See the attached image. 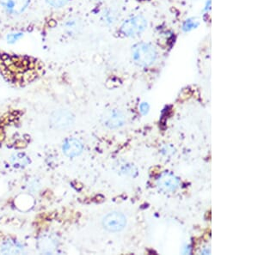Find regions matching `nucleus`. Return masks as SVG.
Here are the masks:
<instances>
[{
	"instance_id": "3",
	"label": "nucleus",
	"mask_w": 258,
	"mask_h": 255,
	"mask_svg": "<svg viewBox=\"0 0 258 255\" xmlns=\"http://www.w3.org/2000/svg\"><path fill=\"white\" fill-rule=\"evenodd\" d=\"M74 115L68 110H56L50 116V124L55 129L63 130L74 123Z\"/></svg>"
},
{
	"instance_id": "16",
	"label": "nucleus",
	"mask_w": 258,
	"mask_h": 255,
	"mask_svg": "<svg viewBox=\"0 0 258 255\" xmlns=\"http://www.w3.org/2000/svg\"><path fill=\"white\" fill-rule=\"evenodd\" d=\"M23 155H18V156H15V158H12V161H13V163L16 165H20V166H23L26 163H28V160L27 158H23Z\"/></svg>"
},
{
	"instance_id": "13",
	"label": "nucleus",
	"mask_w": 258,
	"mask_h": 255,
	"mask_svg": "<svg viewBox=\"0 0 258 255\" xmlns=\"http://www.w3.org/2000/svg\"><path fill=\"white\" fill-rule=\"evenodd\" d=\"M198 21H193L192 19H188L187 21H185L183 26V29H184L185 32L188 31H190L193 28H195L198 26Z\"/></svg>"
},
{
	"instance_id": "14",
	"label": "nucleus",
	"mask_w": 258,
	"mask_h": 255,
	"mask_svg": "<svg viewBox=\"0 0 258 255\" xmlns=\"http://www.w3.org/2000/svg\"><path fill=\"white\" fill-rule=\"evenodd\" d=\"M49 5L54 8H61L68 4L69 0H47Z\"/></svg>"
},
{
	"instance_id": "12",
	"label": "nucleus",
	"mask_w": 258,
	"mask_h": 255,
	"mask_svg": "<svg viewBox=\"0 0 258 255\" xmlns=\"http://www.w3.org/2000/svg\"><path fill=\"white\" fill-rule=\"evenodd\" d=\"M39 247L44 253H50L53 248V241L49 238H43V240H40Z\"/></svg>"
},
{
	"instance_id": "10",
	"label": "nucleus",
	"mask_w": 258,
	"mask_h": 255,
	"mask_svg": "<svg viewBox=\"0 0 258 255\" xmlns=\"http://www.w3.org/2000/svg\"><path fill=\"white\" fill-rule=\"evenodd\" d=\"M103 18L107 24H113L117 21V18H118V14L114 10L109 9V10H106L103 12Z\"/></svg>"
},
{
	"instance_id": "5",
	"label": "nucleus",
	"mask_w": 258,
	"mask_h": 255,
	"mask_svg": "<svg viewBox=\"0 0 258 255\" xmlns=\"http://www.w3.org/2000/svg\"><path fill=\"white\" fill-rule=\"evenodd\" d=\"M103 124L109 128H118L125 122L123 114L118 110H109L102 117Z\"/></svg>"
},
{
	"instance_id": "4",
	"label": "nucleus",
	"mask_w": 258,
	"mask_h": 255,
	"mask_svg": "<svg viewBox=\"0 0 258 255\" xmlns=\"http://www.w3.org/2000/svg\"><path fill=\"white\" fill-rule=\"evenodd\" d=\"M126 217L121 213L110 212L103 218V227L110 232H118L126 226Z\"/></svg>"
},
{
	"instance_id": "1",
	"label": "nucleus",
	"mask_w": 258,
	"mask_h": 255,
	"mask_svg": "<svg viewBox=\"0 0 258 255\" xmlns=\"http://www.w3.org/2000/svg\"><path fill=\"white\" fill-rule=\"evenodd\" d=\"M133 60L136 64L142 67L152 65L158 57L155 47L149 43L141 42L136 44L132 49Z\"/></svg>"
},
{
	"instance_id": "6",
	"label": "nucleus",
	"mask_w": 258,
	"mask_h": 255,
	"mask_svg": "<svg viewBox=\"0 0 258 255\" xmlns=\"http://www.w3.org/2000/svg\"><path fill=\"white\" fill-rule=\"evenodd\" d=\"M30 0H1V5L11 15H19L27 9Z\"/></svg>"
},
{
	"instance_id": "9",
	"label": "nucleus",
	"mask_w": 258,
	"mask_h": 255,
	"mask_svg": "<svg viewBox=\"0 0 258 255\" xmlns=\"http://www.w3.org/2000/svg\"><path fill=\"white\" fill-rule=\"evenodd\" d=\"M21 251V247L13 241H5L1 248V252L4 254H18Z\"/></svg>"
},
{
	"instance_id": "2",
	"label": "nucleus",
	"mask_w": 258,
	"mask_h": 255,
	"mask_svg": "<svg viewBox=\"0 0 258 255\" xmlns=\"http://www.w3.org/2000/svg\"><path fill=\"white\" fill-rule=\"evenodd\" d=\"M147 27V21L142 16H136L124 21L120 30L123 35L128 37H134L144 32Z\"/></svg>"
},
{
	"instance_id": "11",
	"label": "nucleus",
	"mask_w": 258,
	"mask_h": 255,
	"mask_svg": "<svg viewBox=\"0 0 258 255\" xmlns=\"http://www.w3.org/2000/svg\"><path fill=\"white\" fill-rule=\"evenodd\" d=\"M66 28H67V30L69 32V34L77 33L81 28L80 21H78V19L68 20L66 23Z\"/></svg>"
},
{
	"instance_id": "15",
	"label": "nucleus",
	"mask_w": 258,
	"mask_h": 255,
	"mask_svg": "<svg viewBox=\"0 0 258 255\" xmlns=\"http://www.w3.org/2000/svg\"><path fill=\"white\" fill-rule=\"evenodd\" d=\"M23 33H11L7 36V41L9 43H14L23 37Z\"/></svg>"
},
{
	"instance_id": "7",
	"label": "nucleus",
	"mask_w": 258,
	"mask_h": 255,
	"mask_svg": "<svg viewBox=\"0 0 258 255\" xmlns=\"http://www.w3.org/2000/svg\"><path fill=\"white\" fill-rule=\"evenodd\" d=\"M157 184L159 189L164 192H171L177 189L179 184V181L173 174L164 173L158 179Z\"/></svg>"
},
{
	"instance_id": "8",
	"label": "nucleus",
	"mask_w": 258,
	"mask_h": 255,
	"mask_svg": "<svg viewBox=\"0 0 258 255\" xmlns=\"http://www.w3.org/2000/svg\"><path fill=\"white\" fill-rule=\"evenodd\" d=\"M83 150V145L78 139L70 138L65 142L63 146V151L69 157H75L80 155Z\"/></svg>"
}]
</instances>
